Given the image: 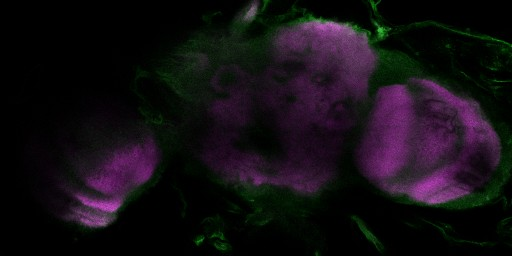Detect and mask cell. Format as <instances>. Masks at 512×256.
<instances>
[{"label": "cell", "mask_w": 512, "mask_h": 256, "mask_svg": "<svg viewBox=\"0 0 512 256\" xmlns=\"http://www.w3.org/2000/svg\"><path fill=\"white\" fill-rule=\"evenodd\" d=\"M358 161L386 193L451 205L490 192L500 176L503 146L476 103L434 80L412 77L375 95Z\"/></svg>", "instance_id": "6da1fadb"}]
</instances>
